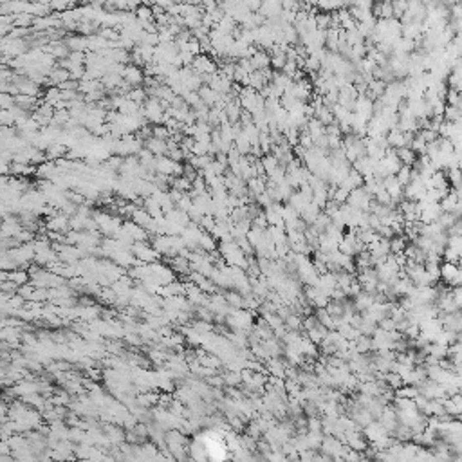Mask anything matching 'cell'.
<instances>
[{"mask_svg": "<svg viewBox=\"0 0 462 462\" xmlns=\"http://www.w3.org/2000/svg\"><path fill=\"white\" fill-rule=\"evenodd\" d=\"M451 294H453V300L457 303L458 311H462V287H453L451 289Z\"/></svg>", "mask_w": 462, "mask_h": 462, "instance_id": "cell-5", "label": "cell"}, {"mask_svg": "<svg viewBox=\"0 0 462 462\" xmlns=\"http://www.w3.org/2000/svg\"><path fill=\"white\" fill-rule=\"evenodd\" d=\"M446 177H448V182L451 188H457L458 184H462V170L460 168L448 170V172H446Z\"/></svg>", "mask_w": 462, "mask_h": 462, "instance_id": "cell-3", "label": "cell"}, {"mask_svg": "<svg viewBox=\"0 0 462 462\" xmlns=\"http://www.w3.org/2000/svg\"><path fill=\"white\" fill-rule=\"evenodd\" d=\"M457 221H460V219H457V217H455L453 213H442V217L439 219V224H441L442 228H444L446 231H448V229L451 228V226H453Z\"/></svg>", "mask_w": 462, "mask_h": 462, "instance_id": "cell-4", "label": "cell"}, {"mask_svg": "<svg viewBox=\"0 0 462 462\" xmlns=\"http://www.w3.org/2000/svg\"><path fill=\"white\" fill-rule=\"evenodd\" d=\"M458 275H460V271H458L457 263H449V262L441 263V278L444 280V284H448L449 287H451V289H453L455 284H457Z\"/></svg>", "mask_w": 462, "mask_h": 462, "instance_id": "cell-1", "label": "cell"}, {"mask_svg": "<svg viewBox=\"0 0 462 462\" xmlns=\"http://www.w3.org/2000/svg\"><path fill=\"white\" fill-rule=\"evenodd\" d=\"M460 203V201L457 199V195L453 193V191H449L448 195H446L444 199L441 201V208L444 213H453L455 208H457V204Z\"/></svg>", "mask_w": 462, "mask_h": 462, "instance_id": "cell-2", "label": "cell"}, {"mask_svg": "<svg viewBox=\"0 0 462 462\" xmlns=\"http://www.w3.org/2000/svg\"><path fill=\"white\" fill-rule=\"evenodd\" d=\"M451 191H453L455 195H457V199L462 201V184H458L457 188H451Z\"/></svg>", "mask_w": 462, "mask_h": 462, "instance_id": "cell-6", "label": "cell"}, {"mask_svg": "<svg viewBox=\"0 0 462 462\" xmlns=\"http://www.w3.org/2000/svg\"><path fill=\"white\" fill-rule=\"evenodd\" d=\"M460 6H462V2H460Z\"/></svg>", "mask_w": 462, "mask_h": 462, "instance_id": "cell-7", "label": "cell"}]
</instances>
